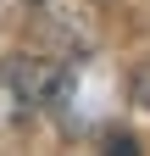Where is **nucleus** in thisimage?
I'll list each match as a JSON object with an SVG mask.
<instances>
[{"label": "nucleus", "instance_id": "obj_1", "mask_svg": "<svg viewBox=\"0 0 150 156\" xmlns=\"http://www.w3.org/2000/svg\"><path fill=\"white\" fill-rule=\"evenodd\" d=\"M72 73L67 62H45V56H11V62H0V95H6L11 106H56L67 95Z\"/></svg>", "mask_w": 150, "mask_h": 156}]
</instances>
